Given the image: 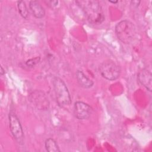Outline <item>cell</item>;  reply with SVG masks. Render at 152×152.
<instances>
[{"label":"cell","instance_id":"cell-12","mask_svg":"<svg viewBox=\"0 0 152 152\" xmlns=\"http://www.w3.org/2000/svg\"><path fill=\"white\" fill-rule=\"evenodd\" d=\"M17 7H18L19 13L21 15V16L24 19H27L28 17V12L26 3L23 1H18Z\"/></svg>","mask_w":152,"mask_h":152},{"label":"cell","instance_id":"cell-13","mask_svg":"<svg viewBox=\"0 0 152 152\" xmlns=\"http://www.w3.org/2000/svg\"><path fill=\"white\" fill-rule=\"evenodd\" d=\"M39 61H40V57H36L27 61L26 65L30 67H33L35 65H36Z\"/></svg>","mask_w":152,"mask_h":152},{"label":"cell","instance_id":"cell-7","mask_svg":"<svg viewBox=\"0 0 152 152\" xmlns=\"http://www.w3.org/2000/svg\"><path fill=\"white\" fill-rule=\"evenodd\" d=\"M93 109L88 104L78 101L74 105V116L80 120L88 119L92 113Z\"/></svg>","mask_w":152,"mask_h":152},{"label":"cell","instance_id":"cell-1","mask_svg":"<svg viewBox=\"0 0 152 152\" xmlns=\"http://www.w3.org/2000/svg\"><path fill=\"white\" fill-rule=\"evenodd\" d=\"M75 3L82 9L90 23L99 24L104 21V16L99 1H77Z\"/></svg>","mask_w":152,"mask_h":152},{"label":"cell","instance_id":"cell-5","mask_svg":"<svg viewBox=\"0 0 152 152\" xmlns=\"http://www.w3.org/2000/svg\"><path fill=\"white\" fill-rule=\"evenodd\" d=\"M29 101L39 110H47L49 107V102L46 94L41 90H34L28 96Z\"/></svg>","mask_w":152,"mask_h":152},{"label":"cell","instance_id":"cell-8","mask_svg":"<svg viewBox=\"0 0 152 152\" xmlns=\"http://www.w3.org/2000/svg\"><path fill=\"white\" fill-rule=\"evenodd\" d=\"M138 80L139 82L145 87L149 91H151L152 87V74L147 69H143L138 74Z\"/></svg>","mask_w":152,"mask_h":152},{"label":"cell","instance_id":"cell-9","mask_svg":"<svg viewBox=\"0 0 152 152\" xmlns=\"http://www.w3.org/2000/svg\"><path fill=\"white\" fill-rule=\"evenodd\" d=\"M29 7L33 15L37 18H42L45 15L43 7L37 1H31L29 2Z\"/></svg>","mask_w":152,"mask_h":152},{"label":"cell","instance_id":"cell-3","mask_svg":"<svg viewBox=\"0 0 152 152\" xmlns=\"http://www.w3.org/2000/svg\"><path fill=\"white\" fill-rule=\"evenodd\" d=\"M53 88L58 104L61 107L71 104V99L68 89L64 81L59 77H55L53 80Z\"/></svg>","mask_w":152,"mask_h":152},{"label":"cell","instance_id":"cell-10","mask_svg":"<svg viewBox=\"0 0 152 152\" xmlns=\"http://www.w3.org/2000/svg\"><path fill=\"white\" fill-rule=\"evenodd\" d=\"M76 78L80 86L84 88H89L93 86V81L89 79L82 71H77Z\"/></svg>","mask_w":152,"mask_h":152},{"label":"cell","instance_id":"cell-4","mask_svg":"<svg viewBox=\"0 0 152 152\" xmlns=\"http://www.w3.org/2000/svg\"><path fill=\"white\" fill-rule=\"evenodd\" d=\"M100 75L105 79L110 81L118 79L121 74L120 67L112 60H106L99 66Z\"/></svg>","mask_w":152,"mask_h":152},{"label":"cell","instance_id":"cell-11","mask_svg":"<svg viewBox=\"0 0 152 152\" xmlns=\"http://www.w3.org/2000/svg\"><path fill=\"white\" fill-rule=\"evenodd\" d=\"M45 148L49 152H59L60 150L56 142L52 138H48L45 141Z\"/></svg>","mask_w":152,"mask_h":152},{"label":"cell","instance_id":"cell-15","mask_svg":"<svg viewBox=\"0 0 152 152\" xmlns=\"http://www.w3.org/2000/svg\"><path fill=\"white\" fill-rule=\"evenodd\" d=\"M109 2H112V3H114V4H115V3H117L118 1H109Z\"/></svg>","mask_w":152,"mask_h":152},{"label":"cell","instance_id":"cell-2","mask_svg":"<svg viewBox=\"0 0 152 152\" xmlns=\"http://www.w3.org/2000/svg\"><path fill=\"white\" fill-rule=\"evenodd\" d=\"M115 32L118 38L124 43H131L137 34L134 24L127 20L118 23L115 27Z\"/></svg>","mask_w":152,"mask_h":152},{"label":"cell","instance_id":"cell-14","mask_svg":"<svg viewBox=\"0 0 152 152\" xmlns=\"http://www.w3.org/2000/svg\"><path fill=\"white\" fill-rule=\"evenodd\" d=\"M4 73H5V71H4V69H3L2 67L1 66V75H2Z\"/></svg>","mask_w":152,"mask_h":152},{"label":"cell","instance_id":"cell-6","mask_svg":"<svg viewBox=\"0 0 152 152\" xmlns=\"http://www.w3.org/2000/svg\"><path fill=\"white\" fill-rule=\"evenodd\" d=\"M9 124L11 134L18 143L23 142V131L17 116L12 112L9 113Z\"/></svg>","mask_w":152,"mask_h":152}]
</instances>
